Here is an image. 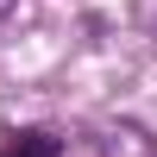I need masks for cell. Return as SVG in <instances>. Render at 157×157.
<instances>
[{
  "mask_svg": "<svg viewBox=\"0 0 157 157\" xmlns=\"http://www.w3.org/2000/svg\"><path fill=\"white\" fill-rule=\"evenodd\" d=\"M101 157H157V138H145L138 126H113L101 138Z\"/></svg>",
  "mask_w": 157,
  "mask_h": 157,
  "instance_id": "6da1fadb",
  "label": "cell"
},
{
  "mask_svg": "<svg viewBox=\"0 0 157 157\" xmlns=\"http://www.w3.org/2000/svg\"><path fill=\"white\" fill-rule=\"evenodd\" d=\"M0 157H57V138L50 132H13Z\"/></svg>",
  "mask_w": 157,
  "mask_h": 157,
  "instance_id": "7a4b0ae2",
  "label": "cell"
}]
</instances>
